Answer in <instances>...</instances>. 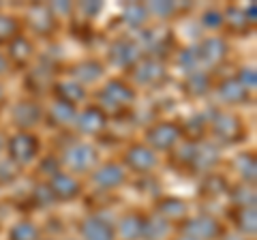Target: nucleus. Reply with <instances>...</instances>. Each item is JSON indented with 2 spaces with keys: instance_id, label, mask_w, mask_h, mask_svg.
Here are the masks:
<instances>
[{
  "instance_id": "31",
  "label": "nucleus",
  "mask_w": 257,
  "mask_h": 240,
  "mask_svg": "<svg viewBox=\"0 0 257 240\" xmlns=\"http://www.w3.org/2000/svg\"><path fill=\"white\" fill-rule=\"evenodd\" d=\"M9 67H11L9 58H7L5 54H0V75H3V73H7V71H9Z\"/></svg>"
},
{
  "instance_id": "13",
  "label": "nucleus",
  "mask_w": 257,
  "mask_h": 240,
  "mask_svg": "<svg viewBox=\"0 0 257 240\" xmlns=\"http://www.w3.org/2000/svg\"><path fill=\"white\" fill-rule=\"evenodd\" d=\"M229 219L238 229L236 234L242 236H255V206H234L229 212Z\"/></svg>"
},
{
  "instance_id": "34",
  "label": "nucleus",
  "mask_w": 257,
  "mask_h": 240,
  "mask_svg": "<svg viewBox=\"0 0 257 240\" xmlns=\"http://www.w3.org/2000/svg\"><path fill=\"white\" fill-rule=\"evenodd\" d=\"M3 99H5V92H3V86H0V103H3Z\"/></svg>"
},
{
  "instance_id": "27",
  "label": "nucleus",
  "mask_w": 257,
  "mask_h": 240,
  "mask_svg": "<svg viewBox=\"0 0 257 240\" xmlns=\"http://www.w3.org/2000/svg\"><path fill=\"white\" fill-rule=\"evenodd\" d=\"M20 30V22L11 18V15H3L0 13V41H11L13 37H18Z\"/></svg>"
},
{
  "instance_id": "25",
  "label": "nucleus",
  "mask_w": 257,
  "mask_h": 240,
  "mask_svg": "<svg viewBox=\"0 0 257 240\" xmlns=\"http://www.w3.org/2000/svg\"><path fill=\"white\" fill-rule=\"evenodd\" d=\"M39 13H41V18H37V20H28L30 22V26L37 30V33H41V35H50L56 30V15L52 13V9H47V7H41L39 5Z\"/></svg>"
},
{
  "instance_id": "2",
  "label": "nucleus",
  "mask_w": 257,
  "mask_h": 240,
  "mask_svg": "<svg viewBox=\"0 0 257 240\" xmlns=\"http://www.w3.org/2000/svg\"><path fill=\"white\" fill-rule=\"evenodd\" d=\"M96 157H99V155H96L94 146H90V144H86V142H73L62 153L60 161L69 167L71 174L75 176V174H88V172H92L96 161H99Z\"/></svg>"
},
{
  "instance_id": "24",
  "label": "nucleus",
  "mask_w": 257,
  "mask_h": 240,
  "mask_svg": "<svg viewBox=\"0 0 257 240\" xmlns=\"http://www.w3.org/2000/svg\"><path fill=\"white\" fill-rule=\"evenodd\" d=\"M75 82L79 79V82H94V79H99L103 75V65H99V62L94 60H84L79 62V65H75Z\"/></svg>"
},
{
  "instance_id": "30",
  "label": "nucleus",
  "mask_w": 257,
  "mask_h": 240,
  "mask_svg": "<svg viewBox=\"0 0 257 240\" xmlns=\"http://www.w3.org/2000/svg\"><path fill=\"white\" fill-rule=\"evenodd\" d=\"M174 9H176V7L172 5V3H165V5H148L146 7V11H152V13H155V11H159V15H161V18H167V15H170V13H174Z\"/></svg>"
},
{
  "instance_id": "20",
  "label": "nucleus",
  "mask_w": 257,
  "mask_h": 240,
  "mask_svg": "<svg viewBox=\"0 0 257 240\" xmlns=\"http://www.w3.org/2000/svg\"><path fill=\"white\" fill-rule=\"evenodd\" d=\"M199 56H202L204 60L208 62H221L225 56H227V43L223 41L221 37H210V39H206V41L202 43V47H199Z\"/></svg>"
},
{
  "instance_id": "28",
  "label": "nucleus",
  "mask_w": 257,
  "mask_h": 240,
  "mask_svg": "<svg viewBox=\"0 0 257 240\" xmlns=\"http://www.w3.org/2000/svg\"><path fill=\"white\" fill-rule=\"evenodd\" d=\"M15 178H18V165L11 163L9 159L0 161V187L11 185V182H13Z\"/></svg>"
},
{
  "instance_id": "21",
  "label": "nucleus",
  "mask_w": 257,
  "mask_h": 240,
  "mask_svg": "<svg viewBox=\"0 0 257 240\" xmlns=\"http://www.w3.org/2000/svg\"><path fill=\"white\" fill-rule=\"evenodd\" d=\"M7 240H41V229L32 221H20L7 231Z\"/></svg>"
},
{
  "instance_id": "11",
  "label": "nucleus",
  "mask_w": 257,
  "mask_h": 240,
  "mask_svg": "<svg viewBox=\"0 0 257 240\" xmlns=\"http://www.w3.org/2000/svg\"><path fill=\"white\" fill-rule=\"evenodd\" d=\"M126 180V172L120 163H103L101 167L92 170V182L101 189H118Z\"/></svg>"
},
{
  "instance_id": "10",
  "label": "nucleus",
  "mask_w": 257,
  "mask_h": 240,
  "mask_svg": "<svg viewBox=\"0 0 257 240\" xmlns=\"http://www.w3.org/2000/svg\"><path fill=\"white\" fill-rule=\"evenodd\" d=\"M146 223H148L146 214L138 212V210H131V212L122 214V219L118 221L116 234H120L122 240H142L144 234H146Z\"/></svg>"
},
{
  "instance_id": "16",
  "label": "nucleus",
  "mask_w": 257,
  "mask_h": 240,
  "mask_svg": "<svg viewBox=\"0 0 257 240\" xmlns=\"http://www.w3.org/2000/svg\"><path fill=\"white\" fill-rule=\"evenodd\" d=\"M216 92L219 97L227 103V105H236V103H244L248 99V90L240 86L238 79H225L216 86Z\"/></svg>"
},
{
  "instance_id": "9",
  "label": "nucleus",
  "mask_w": 257,
  "mask_h": 240,
  "mask_svg": "<svg viewBox=\"0 0 257 240\" xmlns=\"http://www.w3.org/2000/svg\"><path fill=\"white\" fill-rule=\"evenodd\" d=\"M47 187L52 189L54 199H62V202H71V199H75L79 193H82L79 180L69 172H58L56 176H52V180Z\"/></svg>"
},
{
  "instance_id": "6",
  "label": "nucleus",
  "mask_w": 257,
  "mask_h": 240,
  "mask_svg": "<svg viewBox=\"0 0 257 240\" xmlns=\"http://www.w3.org/2000/svg\"><path fill=\"white\" fill-rule=\"evenodd\" d=\"M75 127L86 135H99L107 127V114L99 105H88L79 114H75Z\"/></svg>"
},
{
  "instance_id": "33",
  "label": "nucleus",
  "mask_w": 257,
  "mask_h": 240,
  "mask_svg": "<svg viewBox=\"0 0 257 240\" xmlns=\"http://www.w3.org/2000/svg\"><path fill=\"white\" fill-rule=\"evenodd\" d=\"M172 240H195V238H189V236L182 234V236H176V238H172Z\"/></svg>"
},
{
  "instance_id": "7",
  "label": "nucleus",
  "mask_w": 257,
  "mask_h": 240,
  "mask_svg": "<svg viewBox=\"0 0 257 240\" xmlns=\"http://www.w3.org/2000/svg\"><path fill=\"white\" fill-rule=\"evenodd\" d=\"M79 234L82 240H116V227L109 221L90 214L79 221Z\"/></svg>"
},
{
  "instance_id": "12",
  "label": "nucleus",
  "mask_w": 257,
  "mask_h": 240,
  "mask_svg": "<svg viewBox=\"0 0 257 240\" xmlns=\"http://www.w3.org/2000/svg\"><path fill=\"white\" fill-rule=\"evenodd\" d=\"M212 131L223 140L236 142V138L242 135L244 129H242V123H240L236 116H231L229 111H219V114L212 118Z\"/></svg>"
},
{
  "instance_id": "23",
  "label": "nucleus",
  "mask_w": 257,
  "mask_h": 240,
  "mask_svg": "<svg viewBox=\"0 0 257 240\" xmlns=\"http://www.w3.org/2000/svg\"><path fill=\"white\" fill-rule=\"evenodd\" d=\"M75 114H77V109L73 105H69V103H62V101H56L54 105L50 107V111H47V120L62 127V125L73 123Z\"/></svg>"
},
{
  "instance_id": "1",
  "label": "nucleus",
  "mask_w": 257,
  "mask_h": 240,
  "mask_svg": "<svg viewBox=\"0 0 257 240\" xmlns=\"http://www.w3.org/2000/svg\"><path fill=\"white\" fill-rule=\"evenodd\" d=\"M41 150V142L37 135L30 131H18L13 138L7 140V153H9V161L15 165H28L39 157Z\"/></svg>"
},
{
  "instance_id": "17",
  "label": "nucleus",
  "mask_w": 257,
  "mask_h": 240,
  "mask_svg": "<svg viewBox=\"0 0 257 240\" xmlns=\"http://www.w3.org/2000/svg\"><path fill=\"white\" fill-rule=\"evenodd\" d=\"M157 206H159L157 208L159 217L165 221H178V219H184V214H187V204L178 197H163L159 199Z\"/></svg>"
},
{
  "instance_id": "22",
  "label": "nucleus",
  "mask_w": 257,
  "mask_h": 240,
  "mask_svg": "<svg viewBox=\"0 0 257 240\" xmlns=\"http://www.w3.org/2000/svg\"><path fill=\"white\" fill-rule=\"evenodd\" d=\"M144 71H148V73H138V71H135V75L140 77L142 84H148V86L159 84L161 79H165V75H167L165 67L161 65L157 58H148L146 62H144Z\"/></svg>"
},
{
  "instance_id": "3",
  "label": "nucleus",
  "mask_w": 257,
  "mask_h": 240,
  "mask_svg": "<svg viewBox=\"0 0 257 240\" xmlns=\"http://www.w3.org/2000/svg\"><path fill=\"white\" fill-rule=\"evenodd\" d=\"M182 142V127L172 120H161L144 133V144L157 150H170Z\"/></svg>"
},
{
  "instance_id": "5",
  "label": "nucleus",
  "mask_w": 257,
  "mask_h": 240,
  "mask_svg": "<svg viewBox=\"0 0 257 240\" xmlns=\"http://www.w3.org/2000/svg\"><path fill=\"white\" fill-rule=\"evenodd\" d=\"M157 163H159L157 153L142 142H135L124 150V165L128 167V170L138 172V174L148 176L157 167Z\"/></svg>"
},
{
  "instance_id": "19",
  "label": "nucleus",
  "mask_w": 257,
  "mask_h": 240,
  "mask_svg": "<svg viewBox=\"0 0 257 240\" xmlns=\"http://www.w3.org/2000/svg\"><path fill=\"white\" fill-rule=\"evenodd\" d=\"M56 97H58V101L69 103V105L75 107L77 103H82L86 99V90L75 82V79H71V82L56 84Z\"/></svg>"
},
{
  "instance_id": "18",
  "label": "nucleus",
  "mask_w": 257,
  "mask_h": 240,
  "mask_svg": "<svg viewBox=\"0 0 257 240\" xmlns=\"http://www.w3.org/2000/svg\"><path fill=\"white\" fill-rule=\"evenodd\" d=\"M32 56H35V47H32V43L26 37L18 35L9 41V56H7V58H11L13 62H18V65H26Z\"/></svg>"
},
{
  "instance_id": "14",
  "label": "nucleus",
  "mask_w": 257,
  "mask_h": 240,
  "mask_svg": "<svg viewBox=\"0 0 257 240\" xmlns=\"http://www.w3.org/2000/svg\"><path fill=\"white\" fill-rule=\"evenodd\" d=\"M109 58L116 67H133L140 58V47L133 41H116L109 47Z\"/></svg>"
},
{
  "instance_id": "4",
  "label": "nucleus",
  "mask_w": 257,
  "mask_h": 240,
  "mask_svg": "<svg viewBox=\"0 0 257 240\" xmlns=\"http://www.w3.org/2000/svg\"><path fill=\"white\" fill-rule=\"evenodd\" d=\"M180 231L195 240H219L223 236V225L219 219L210 217V214H199V217L184 221Z\"/></svg>"
},
{
  "instance_id": "8",
  "label": "nucleus",
  "mask_w": 257,
  "mask_h": 240,
  "mask_svg": "<svg viewBox=\"0 0 257 240\" xmlns=\"http://www.w3.org/2000/svg\"><path fill=\"white\" fill-rule=\"evenodd\" d=\"M11 116H13V123L18 125L22 131H28V129H32V127H37L45 118V111L35 101H20V103H15L13 105Z\"/></svg>"
},
{
  "instance_id": "26",
  "label": "nucleus",
  "mask_w": 257,
  "mask_h": 240,
  "mask_svg": "<svg viewBox=\"0 0 257 240\" xmlns=\"http://www.w3.org/2000/svg\"><path fill=\"white\" fill-rule=\"evenodd\" d=\"M236 170L238 174L242 176L244 185H248V182H255V159H253V153H242L238 159H236Z\"/></svg>"
},
{
  "instance_id": "15",
  "label": "nucleus",
  "mask_w": 257,
  "mask_h": 240,
  "mask_svg": "<svg viewBox=\"0 0 257 240\" xmlns=\"http://www.w3.org/2000/svg\"><path fill=\"white\" fill-rule=\"evenodd\" d=\"M105 94L107 101L114 103V105H128V103L135 101V90L122 79H111L105 86Z\"/></svg>"
},
{
  "instance_id": "32",
  "label": "nucleus",
  "mask_w": 257,
  "mask_h": 240,
  "mask_svg": "<svg viewBox=\"0 0 257 240\" xmlns=\"http://www.w3.org/2000/svg\"><path fill=\"white\" fill-rule=\"evenodd\" d=\"M219 240H248V238L242 234H223Z\"/></svg>"
},
{
  "instance_id": "29",
  "label": "nucleus",
  "mask_w": 257,
  "mask_h": 240,
  "mask_svg": "<svg viewBox=\"0 0 257 240\" xmlns=\"http://www.w3.org/2000/svg\"><path fill=\"white\" fill-rule=\"evenodd\" d=\"M128 15L133 18L131 22H128L131 26H142V24L146 22L148 11H146V7H144V5H131V7L126 9V18H128Z\"/></svg>"
}]
</instances>
